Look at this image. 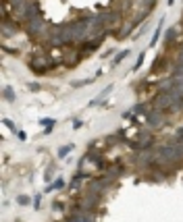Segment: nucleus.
I'll list each match as a JSON object with an SVG mask.
<instances>
[{"instance_id": "nucleus-1", "label": "nucleus", "mask_w": 183, "mask_h": 222, "mask_svg": "<svg viewBox=\"0 0 183 222\" xmlns=\"http://www.w3.org/2000/svg\"><path fill=\"white\" fill-rule=\"evenodd\" d=\"M71 149H73V145H67V147H60L58 149V158H65L69 152H71Z\"/></svg>"}, {"instance_id": "nucleus-2", "label": "nucleus", "mask_w": 183, "mask_h": 222, "mask_svg": "<svg viewBox=\"0 0 183 222\" xmlns=\"http://www.w3.org/2000/svg\"><path fill=\"white\" fill-rule=\"evenodd\" d=\"M160 29H162V21L158 23V29H156V33H154V38H152V46H154L156 42H158V38H160Z\"/></svg>"}, {"instance_id": "nucleus-3", "label": "nucleus", "mask_w": 183, "mask_h": 222, "mask_svg": "<svg viewBox=\"0 0 183 222\" xmlns=\"http://www.w3.org/2000/svg\"><path fill=\"white\" fill-rule=\"evenodd\" d=\"M144 56H146V52H142V54H139V58H137V63H135V67H133V71H137L139 67H142V63H144Z\"/></svg>"}, {"instance_id": "nucleus-4", "label": "nucleus", "mask_w": 183, "mask_h": 222, "mask_svg": "<svg viewBox=\"0 0 183 222\" xmlns=\"http://www.w3.org/2000/svg\"><path fill=\"white\" fill-rule=\"evenodd\" d=\"M125 56H127V50H123V52H121V54H119V56L115 58V65H119V63H121V60H123Z\"/></svg>"}, {"instance_id": "nucleus-5", "label": "nucleus", "mask_w": 183, "mask_h": 222, "mask_svg": "<svg viewBox=\"0 0 183 222\" xmlns=\"http://www.w3.org/2000/svg\"><path fill=\"white\" fill-rule=\"evenodd\" d=\"M4 94H6V98H8V100H13V89H11V87H6V89H4Z\"/></svg>"}]
</instances>
